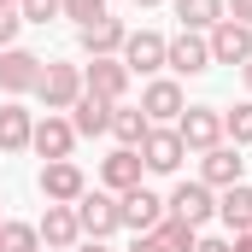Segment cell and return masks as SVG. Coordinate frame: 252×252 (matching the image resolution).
<instances>
[{
    "label": "cell",
    "mask_w": 252,
    "mask_h": 252,
    "mask_svg": "<svg viewBox=\"0 0 252 252\" xmlns=\"http://www.w3.org/2000/svg\"><path fill=\"white\" fill-rule=\"evenodd\" d=\"M76 223H82V241H112L118 229H124V211H118V193H106V188H88L76 205Z\"/></svg>",
    "instance_id": "1"
},
{
    "label": "cell",
    "mask_w": 252,
    "mask_h": 252,
    "mask_svg": "<svg viewBox=\"0 0 252 252\" xmlns=\"http://www.w3.org/2000/svg\"><path fill=\"white\" fill-rule=\"evenodd\" d=\"M164 217H176V223H188V229H205V223L217 217V188H205L199 176H193V182H176L170 199H164Z\"/></svg>",
    "instance_id": "2"
},
{
    "label": "cell",
    "mask_w": 252,
    "mask_h": 252,
    "mask_svg": "<svg viewBox=\"0 0 252 252\" xmlns=\"http://www.w3.org/2000/svg\"><path fill=\"white\" fill-rule=\"evenodd\" d=\"M135 153H141L147 176H176V170H182V158H188V147H182L176 124H153V129H147V141H141Z\"/></svg>",
    "instance_id": "3"
},
{
    "label": "cell",
    "mask_w": 252,
    "mask_h": 252,
    "mask_svg": "<svg viewBox=\"0 0 252 252\" xmlns=\"http://www.w3.org/2000/svg\"><path fill=\"white\" fill-rule=\"evenodd\" d=\"M35 100L47 106V112H70L76 100H82V64H41V82H35Z\"/></svg>",
    "instance_id": "4"
},
{
    "label": "cell",
    "mask_w": 252,
    "mask_h": 252,
    "mask_svg": "<svg viewBox=\"0 0 252 252\" xmlns=\"http://www.w3.org/2000/svg\"><path fill=\"white\" fill-rule=\"evenodd\" d=\"M35 188H41L47 205H76V199L88 193V176H82V164H76V158H53V164H41Z\"/></svg>",
    "instance_id": "5"
},
{
    "label": "cell",
    "mask_w": 252,
    "mask_h": 252,
    "mask_svg": "<svg viewBox=\"0 0 252 252\" xmlns=\"http://www.w3.org/2000/svg\"><path fill=\"white\" fill-rule=\"evenodd\" d=\"M41 53H30V47H6L0 53V94L6 100H24V94H35V82H41Z\"/></svg>",
    "instance_id": "6"
},
{
    "label": "cell",
    "mask_w": 252,
    "mask_h": 252,
    "mask_svg": "<svg viewBox=\"0 0 252 252\" xmlns=\"http://www.w3.org/2000/svg\"><path fill=\"white\" fill-rule=\"evenodd\" d=\"M164 70H176V76H205V70H211V41H205L199 30L170 35V41H164Z\"/></svg>",
    "instance_id": "7"
},
{
    "label": "cell",
    "mask_w": 252,
    "mask_h": 252,
    "mask_svg": "<svg viewBox=\"0 0 252 252\" xmlns=\"http://www.w3.org/2000/svg\"><path fill=\"white\" fill-rule=\"evenodd\" d=\"M176 135H182L188 153H211V147H223V112L217 106H188L176 118Z\"/></svg>",
    "instance_id": "8"
},
{
    "label": "cell",
    "mask_w": 252,
    "mask_h": 252,
    "mask_svg": "<svg viewBox=\"0 0 252 252\" xmlns=\"http://www.w3.org/2000/svg\"><path fill=\"white\" fill-rule=\"evenodd\" d=\"M141 112H147V124H176V118L188 112L182 82H176V76H153V82L141 88Z\"/></svg>",
    "instance_id": "9"
},
{
    "label": "cell",
    "mask_w": 252,
    "mask_h": 252,
    "mask_svg": "<svg viewBox=\"0 0 252 252\" xmlns=\"http://www.w3.org/2000/svg\"><path fill=\"white\" fill-rule=\"evenodd\" d=\"M118 211H124V229H129V235H153V229L164 223V199L147 188V182L129 188V193H118Z\"/></svg>",
    "instance_id": "10"
},
{
    "label": "cell",
    "mask_w": 252,
    "mask_h": 252,
    "mask_svg": "<svg viewBox=\"0 0 252 252\" xmlns=\"http://www.w3.org/2000/svg\"><path fill=\"white\" fill-rule=\"evenodd\" d=\"M199 182L205 188H235V182H247V158H241V147H211V153H199Z\"/></svg>",
    "instance_id": "11"
},
{
    "label": "cell",
    "mask_w": 252,
    "mask_h": 252,
    "mask_svg": "<svg viewBox=\"0 0 252 252\" xmlns=\"http://www.w3.org/2000/svg\"><path fill=\"white\" fill-rule=\"evenodd\" d=\"M118 59L129 64V76H158L164 70V35L158 30H129V41H124Z\"/></svg>",
    "instance_id": "12"
},
{
    "label": "cell",
    "mask_w": 252,
    "mask_h": 252,
    "mask_svg": "<svg viewBox=\"0 0 252 252\" xmlns=\"http://www.w3.org/2000/svg\"><path fill=\"white\" fill-rule=\"evenodd\" d=\"M82 88L100 94V100H112V106H124V94H129V64H124V59H88V64H82Z\"/></svg>",
    "instance_id": "13"
},
{
    "label": "cell",
    "mask_w": 252,
    "mask_h": 252,
    "mask_svg": "<svg viewBox=\"0 0 252 252\" xmlns=\"http://www.w3.org/2000/svg\"><path fill=\"white\" fill-rule=\"evenodd\" d=\"M141 176H147V164H141V153H135V147H118V153H106V158H100V188H106V193L141 188Z\"/></svg>",
    "instance_id": "14"
},
{
    "label": "cell",
    "mask_w": 252,
    "mask_h": 252,
    "mask_svg": "<svg viewBox=\"0 0 252 252\" xmlns=\"http://www.w3.org/2000/svg\"><path fill=\"white\" fill-rule=\"evenodd\" d=\"M124 41H129V24H124V18H100V24L76 30V47H82L88 59H118Z\"/></svg>",
    "instance_id": "15"
},
{
    "label": "cell",
    "mask_w": 252,
    "mask_h": 252,
    "mask_svg": "<svg viewBox=\"0 0 252 252\" xmlns=\"http://www.w3.org/2000/svg\"><path fill=\"white\" fill-rule=\"evenodd\" d=\"M205 41H211V64H247L252 59V30L235 24V18H223Z\"/></svg>",
    "instance_id": "16"
},
{
    "label": "cell",
    "mask_w": 252,
    "mask_h": 252,
    "mask_svg": "<svg viewBox=\"0 0 252 252\" xmlns=\"http://www.w3.org/2000/svg\"><path fill=\"white\" fill-rule=\"evenodd\" d=\"M35 235H41V252H70L82 241V223H76L70 205H47V217L35 223Z\"/></svg>",
    "instance_id": "17"
},
{
    "label": "cell",
    "mask_w": 252,
    "mask_h": 252,
    "mask_svg": "<svg viewBox=\"0 0 252 252\" xmlns=\"http://www.w3.org/2000/svg\"><path fill=\"white\" fill-rule=\"evenodd\" d=\"M30 147L53 164V158H70V147H76V129H70V118L64 112H47L41 124H35V135H30Z\"/></svg>",
    "instance_id": "18"
},
{
    "label": "cell",
    "mask_w": 252,
    "mask_h": 252,
    "mask_svg": "<svg viewBox=\"0 0 252 252\" xmlns=\"http://www.w3.org/2000/svg\"><path fill=\"white\" fill-rule=\"evenodd\" d=\"M30 135H35V112L24 100H6L0 106V153H24Z\"/></svg>",
    "instance_id": "19"
},
{
    "label": "cell",
    "mask_w": 252,
    "mask_h": 252,
    "mask_svg": "<svg viewBox=\"0 0 252 252\" xmlns=\"http://www.w3.org/2000/svg\"><path fill=\"white\" fill-rule=\"evenodd\" d=\"M70 129L88 135V141H94V135H112V100H100V94L82 88V100L70 106Z\"/></svg>",
    "instance_id": "20"
},
{
    "label": "cell",
    "mask_w": 252,
    "mask_h": 252,
    "mask_svg": "<svg viewBox=\"0 0 252 252\" xmlns=\"http://www.w3.org/2000/svg\"><path fill=\"white\" fill-rule=\"evenodd\" d=\"M217 217H223L229 235H247V229H252V188H247V182H235V188L217 193Z\"/></svg>",
    "instance_id": "21"
},
{
    "label": "cell",
    "mask_w": 252,
    "mask_h": 252,
    "mask_svg": "<svg viewBox=\"0 0 252 252\" xmlns=\"http://www.w3.org/2000/svg\"><path fill=\"white\" fill-rule=\"evenodd\" d=\"M176 18H182V30L211 35V30L223 24V0H176Z\"/></svg>",
    "instance_id": "22"
},
{
    "label": "cell",
    "mask_w": 252,
    "mask_h": 252,
    "mask_svg": "<svg viewBox=\"0 0 252 252\" xmlns=\"http://www.w3.org/2000/svg\"><path fill=\"white\" fill-rule=\"evenodd\" d=\"M147 112L141 106H112V135H118V147H141L147 141Z\"/></svg>",
    "instance_id": "23"
},
{
    "label": "cell",
    "mask_w": 252,
    "mask_h": 252,
    "mask_svg": "<svg viewBox=\"0 0 252 252\" xmlns=\"http://www.w3.org/2000/svg\"><path fill=\"white\" fill-rule=\"evenodd\" d=\"M0 252H41L35 223H24V217H6V223H0Z\"/></svg>",
    "instance_id": "24"
},
{
    "label": "cell",
    "mask_w": 252,
    "mask_h": 252,
    "mask_svg": "<svg viewBox=\"0 0 252 252\" xmlns=\"http://www.w3.org/2000/svg\"><path fill=\"white\" fill-rule=\"evenodd\" d=\"M153 235H158V247H164V252H193V247H199V229L176 223V217H164V223H158Z\"/></svg>",
    "instance_id": "25"
},
{
    "label": "cell",
    "mask_w": 252,
    "mask_h": 252,
    "mask_svg": "<svg viewBox=\"0 0 252 252\" xmlns=\"http://www.w3.org/2000/svg\"><path fill=\"white\" fill-rule=\"evenodd\" d=\"M223 141L229 147H252V100H241L235 112H223Z\"/></svg>",
    "instance_id": "26"
},
{
    "label": "cell",
    "mask_w": 252,
    "mask_h": 252,
    "mask_svg": "<svg viewBox=\"0 0 252 252\" xmlns=\"http://www.w3.org/2000/svg\"><path fill=\"white\" fill-rule=\"evenodd\" d=\"M59 18H70L76 30H88V24H100L112 12H106V0H59Z\"/></svg>",
    "instance_id": "27"
},
{
    "label": "cell",
    "mask_w": 252,
    "mask_h": 252,
    "mask_svg": "<svg viewBox=\"0 0 252 252\" xmlns=\"http://www.w3.org/2000/svg\"><path fill=\"white\" fill-rule=\"evenodd\" d=\"M18 12H24V24H53L59 0H18Z\"/></svg>",
    "instance_id": "28"
},
{
    "label": "cell",
    "mask_w": 252,
    "mask_h": 252,
    "mask_svg": "<svg viewBox=\"0 0 252 252\" xmlns=\"http://www.w3.org/2000/svg\"><path fill=\"white\" fill-rule=\"evenodd\" d=\"M18 30H24V12L18 6H0V53L18 47Z\"/></svg>",
    "instance_id": "29"
},
{
    "label": "cell",
    "mask_w": 252,
    "mask_h": 252,
    "mask_svg": "<svg viewBox=\"0 0 252 252\" xmlns=\"http://www.w3.org/2000/svg\"><path fill=\"white\" fill-rule=\"evenodd\" d=\"M223 18H235V24L252 30V0H223Z\"/></svg>",
    "instance_id": "30"
},
{
    "label": "cell",
    "mask_w": 252,
    "mask_h": 252,
    "mask_svg": "<svg viewBox=\"0 0 252 252\" xmlns=\"http://www.w3.org/2000/svg\"><path fill=\"white\" fill-rule=\"evenodd\" d=\"M129 252H164V247H158V235H135V247H129Z\"/></svg>",
    "instance_id": "31"
},
{
    "label": "cell",
    "mask_w": 252,
    "mask_h": 252,
    "mask_svg": "<svg viewBox=\"0 0 252 252\" xmlns=\"http://www.w3.org/2000/svg\"><path fill=\"white\" fill-rule=\"evenodd\" d=\"M193 252H229V241H217V235H199V247Z\"/></svg>",
    "instance_id": "32"
},
{
    "label": "cell",
    "mask_w": 252,
    "mask_h": 252,
    "mask_svg": "<svg viewBox=\"0 0 252 252\" xmlns=\"http://www.w3.org/2000/svg\"><path fill=\"white\" fill-rule=\"evenodd\" d=\"M229 252H252V229L247 235H229Z\"/></svg>",
    "instance_id": "33"
},
{
    "label": "cell",
    "mask_w": 252,
    "mask_h": 252,
    "mask_svg": "<svg viewBox=\"0 0 252 252\" xmlns=\"http://www.w3.org/2000/svg\"><path fill=\"white\" fill-rule=\"evenodd\" d=\"M70 252H112V247H106V241H76Z\"/></svg>",
    "instance_id": "34"
},
{
    "label": "cell",
    "mask_w": 252,
    "mask_h": 252,
    "mask_svg": "<svg viewBox=\"0 0 252 252\" xmlns=\"http://www.w3.org/2000/svg\"><path fill=\"white\" fill-rule=\"evenodd\" d=\"M241 76H247V94H252V59H247V64H241Z\"/></svg>",
    "instance_id": "35"
},
{
    "label": "cell",
    "mask_w": 252,
    "mask_h": 252,
    "mask_svg": "<svg viewBox=\"0 0 252 252\" xmlns=\"http://www.w3.org/2000/svg\"><path fill=\"white\" fill-rule=\"evenodd\" d=\"M135 6H164V0H135Z\"/></svg>",
    "instance_id": "36"
},
{
    "label": "cell",
    "mask_w": 252,
    "mask_h": 252,
    "mask_svg": "<svg viewBox=\"0 0 252 252\" xmlns=\"http://www.w3.org/2000/svg\"><path fill=\"white\" fill-rule=\"evenodd\" d=\"M0 6H18V0H0Z\"/></svg>",
    "instance_id": "37"
}]
</instances>
